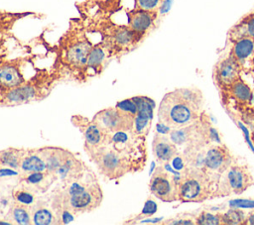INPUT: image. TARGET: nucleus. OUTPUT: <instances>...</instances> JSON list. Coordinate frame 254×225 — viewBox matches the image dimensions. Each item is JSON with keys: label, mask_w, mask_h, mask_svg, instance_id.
Segmentation results:
<instances>
[{"label": "nucleus", "mask_w": 254, "mask_h": 225, "mask_svg": "<svg viewBox=\"0 0 254 225\" xmlns=\"http://www.w3.org/2000/svg\"><path fill=\"white\" fill-rule=\"evenodd\" d=\"M231 92L237 99L241 101H247L251 97V91L249 87L239 79L231 84Z\"/></svg>", "instance_id": "nucleus-27"}, {"label": "nucleus", "mask_w": 254, "mask_h": 225, "mask_svg": "<svg viewBox=\"0 0 254 225\" xmlns=\"http://www.w3.org/2000/svg\"><path fill=\"white\" fill-rule=\"evenodd\" d=\"M172 161V166L174 169H176L177 170H181L184 169L185 167V162L182 156H178L177 154L174 156V158L171 160Z\"/></svg>", "instance_id": "nucleus-36"}, {"label": "nucleus", "mask_w": 254, "mask_h": 225, "mask_svg": "<svg viewBox=\"0 0 254 225\" xmlns=\"http://www.w3.org/2000/svg\"><path fill=\"white\" fill-rule=\"evenodd\" d=\"M92 46L87 41H78L72 44L66 52L67 61L75 66H83L87 62L88 54Z\"/></svg>", "instance_id": "nucleus-12"}, {"label": "nucleus", "mask_w": 254, "mask_h": 225, "mask_svg": "<svg viewBox=\"0 0 254 225\" xmlns=\"http://www.w3.org/2000/svg\"><path fill=\"white\" fill-rule=\"evenodd\" d=\"M0 224H12V222H8V221H0Z\"/></svg>", "instance_id": "nucleus-40"}, {"label": "nucleus", "mask_w": 254, "mask_h": 225, "mask_svg": "<svg viewBox=\"0 0 254 225\" xmlns=\"http://www.w3.org/2000/svg\"><path fill=\"white\" fill-rule=\"evenodd\" d=\"M102 200V191L97 183L85 187L81 192L69 196L66 208L70 213L89 212L98 207Z\"/></svg>", "instance_id": "nucleus-5"}, {"label": "nucleus", "mask_w": 254, "mask_h": 225, "mask_svg": "<svg viewBox=\"0 0 254 225\" xmlns=\"http://www.w3.org/2000/svg\"><path fill=\"white\" fill-rule=\"evenodd\" d=\"M245 223L254 225V211L248 215V217H247L246 220H245Z\"/></svg>", "instance_id": "nucleus-39"}, {"label": "nucleus", "mask_w": 254, "mask_h": 225, "mask_svg": "<svg viewBox=\"0 0 254 225\" xmlns=\"http://www.w3.org/2000/svg\"><path fill=\"white\" fill-rule=\"evenodd\" d=\"M83 134L85 139V149L104 146L106 145L107 140L110 142V134L105 132L93 121L86 127Z\"/></svg>", "instance_id": "nucleus-15"}, {"label": "nucleus", "mask_w": 254, "mask_h": 225, "mask_svg": "<svg viewBox=\"0 0 254 225\" xmlns=\"http://www.w3.org/2000/svg\"><path fill=\"white\" fill-rule=\"evenodd\" d=\"M230 206L241 208H254V200L250 199H233L229 201Z\"/></svg>", "instance_id": "nucleus-34"}, {"label": "nucleus", "mask_w": 254, "mask_h": 225, "mask_svg": "<svg viewBox=\"0 0 254 225\" xmlns=\"http://www.w3.org/2000/svg\"><path fill=\"white\" fill-rule=\"evenodd\" d=\"M20 168L24 172L47 170V165L45 160L41 155H36V154L24 156L22 159Z\"/></svg>", "instance_id": "nucleus-19"}, {"label": "nucleus", "mask_w": 254, "mask_h": 225, "mask_svg": "<svg viewBox=\"0 0 254 225\" xmlns=\"http://www.w3.org/2000/svg\"><path fill=\"white\" fill-rule=\"evenodd\" d=\"M228 152L222 147H212L207 150L204 157V166L210 170H220L227 167Z\"/></svg>", "instance_id": "nucleus-14"}, {"label": "nucleus", "mask_w": 254, "mask_h": 225, "mask_svg": "<svg viewBox=\"0 0 254 225\" xmlns=\"http://www.w3.org/2000/svg\"><path fill=\"white\" fill-rule=\"evenodd\" d=\"M39 153L46 162L47 170L52 173H55L70 155L68 152L59 148H46L39 151Z\"/></svg>", "instance_id": "nucleus-13"}, {"label": "nucleus", "mask_w": 254, "mask_h": 225, "mask_svg": "<svg viewBox=\"0 0 254 225\" xmlns=\"http://www.w3.org/2000/svg\"><path fill=\"white\" fill-rule=\"evenodd\" d=\"M23 78L18 69L10 64L0 67V85L6 88H14L19 86Z\"/></svg>", "instance_id": "nucleus-17"}, {"label": "nucleus", "mask_w": 254, "mask_h": 225, "mask_svg": "<svg viewBox=\"0 0 254 225\" xmlns=\"http://www.w3.org/2000/svg\"><path fill=\"white\" fill-rule=\"evenodd\" d=\"M137 106V114L135 116L134 131L137 135L148 134L150 124L153 118L154 102L150 98L144 96H136L132 98Z\"/></svg>", "instance_id": "nucleus-7"}, {"label": "nucleus", "mask_w": 254, "mask_h": 225, "mask_svg": "<svg viewBox=\"0 0 254 225\" xmlns=\"http://www.w3.org/2000/svg\"><path fill=\"white\" fill-rule=\"evenodd\" d=\"M162 1L163 0H135V8L156 13L162 4Z\"/></svg>", "instance_id": "nucleus-29"}, {"label": "nucleus", "mask_w": 254, "mask_h": 225, "mask_svg": "<svg viewBox=\"0 0 254 225\" xmlns=\"http://www.w3.org/2000/svg\"><path fill=\"white\" fill-rule=\"evenodd\" d=\"M93 122L105 132L111 134L119 131H131L134 129L135 116L118 107L106 108L99 111L93 118Z\"/></svg>", "instance_id": "nucleus-4"}, {"label": "nucleus", "mask_w": 254, "mask_h": 225, "mask_svg": "<svg viewBox=\"0 0 254 225\" xmlns=\"http://www.w3.org/2000/svg\"><path fill=\"white\" fill-rule=\"evenodd\" d=\"M10 219L13 220V224H20V225H27L33 223L32 221V209L30 206L22 205L17 202L11 206L9 212Z\"/></svg>", "instance_id": "nucleus-18"}, {"label": "nucleus", "mask_w": 254, "mask_h": 225, "mask_svg": "<svg viewBox=\"0 0 254 225\" xmlns=\"http://www.w3.org/2000/svg\"><path fill=\"white\" fill-rule=\"evenodd\" d=\"M196 223L200 225H218L221 223V216L208 212H202L197 217Z\"/></svg>", "instance_id": "nucleus-30"}, {"label": "nucleus", "mask_w": 254, "mask_h": 225, "mask_svg": "<svg viewBox=\"0 0 254 225\" xmlns=\"http://www.w3.org/2000/svg\"><path fill=\"white\" fill-rule=\"evenodd\" d=\"M225 180L227 187L234 193H241L252 184V177L246 168L239 166L229 168Z\"/></svg>", "instance_id": "nucleus-8"}, {"label": "nucleus", "mask_w": 254, "mask_h": 225, "mask_svg": "<svg viewBox=\"0 0 254 225\" xmlns=\"http://www.w3.org/2000/svg\"><path fill=\"white\" fill-rule=\"evenodd\" d=\"M155 17V12L135 8L128 14V27L138 35L142 36L151 28Z\"/></svg>", "instance_id": "nucleus-9"}, {"label": "nucleus", "mask_w": 254, "mask_h": 225, "mask_svg": "<svg viewBox=\"0 0 254 225\" xmlns=\"http://www.w3.org/2000/svg\"><path fill=\"white\" fill-rule=\"evenodd\" d=\"M24 151L18 149H7L0 152V166L11 167L13 169L20 168Z\"/></svg>", "instance_id": "nucleus-20"}, {"label": "nucleus", "mask_w": 254, "mask_h": 225, "mask_svg": "<svg viewBox=\"0 0 254 225\" xmlns=\"http://www.w3.org/2000/svg\"><path fill=\"white\" fill-rule=\"evenodd\" d=\"M198 98L189 89H178L167 93L159 106L160 123L170 128H183L198 117Z\"/></svg>", "instance_id": "nucleus-1"}, {"label": "nucleus", "mask_w": 254, "mask_h": 225, "mask_svg": "<svg viewBox=\"0 0 254 225\" xmlns=\"http://www.w3.org/2000/svg\"><path fill=\"white\" fill-rule=\"evenodd\" d=\"M104 58H105V52H104L103 48H101L99 46L93 47V48H91V50L88 54L86 65H88L90 67H97L103 62Z\"/></svg>", "instance_id": "nucleus-28"}, {"label": "nucleus", "mask_w": 254, "mask_h": 225, "mask_svg": "<svg viewBox=\"0 0 254 225\" xmlns=\"http://www.w3.org/2000/svg\"><path fill=\"white\" fill-rule=\"evenodd\" d=\"M239 62L232 56L223 59L216 68L217 80L223 85H231L238 79Z\"/></svg>", "instance_id": "nucleus-11"}, {"label": "nucleus", "mask_w": 254, "mask_h": 225, "mask_svg": "<svg viewBox=\"0 0 254 225\" xmlns=\"http://www.w3.org/2000/svg\"><path fill=\"white\" fill-rule=\"evenodd\" d=\"M86 152L98 170L109 179L119 178L130 169L127 159L114 148L104 145L96 148H88Z\"/></svg>", "instance_id": "nucleus-2"}, {"label": "nucleus", "mask_w": 254, "mask_h": 225, "mask_svg": "<svg viewBox=\"0 0 254 225\" xmlns=\"http://www.w3.org/2000/svg\"><path fill=\"white\" fill-rule=\"evenodd\" d=\"M153 154L159 163H168L177 154L175 144L164 134L157 133L153 139Z\"/></svg>", "instance_id": "nucleus-10"}, {"label": "nucleus", "mask_w": 254, "mask_h": 225, "mask_svg": "<svg viewBox=\"0 0 254 225\" xmlns=\"http://www.w3.org/2000/svg\"><path fill=\"white\" fill-rule=\"evenodd\" d=\"M172 4H173V0H163L161 6H160V8H159V12H160L161 14L167 13V12L170 10Z\"/></svg>", "instance_id": "nucleus-37"}, {"label": "nucleus", "mask_w": 254, "mask_h": 225, "mask_svg": "<svg viewBox=\"0 0 254 225\" xmlns=\"http://www.w3.org/2000/svg\"><path fill=\"white\" fill-rule=\"evenodd\" d=\"M51 174L52 172L48 170L47 172H42V171L28 172V175L23 180L28 186H33L36 188H42L44 186L45 188H47L51 183V179H48V177Z\"/></svg>", "instance_id": "nucleus-22"}, {"label": "nucleus", "mask_w": 254, "mask_h": 225, "mask_svg": "<svg viewBox=\"0 0 254 225\" xmlns=\"http://www.w3.org/2000/svg\"><path fill=\"white\" fill-rule=\"evenodd\" d=\"M168 224H194V222L190 218H181V219H173L172 221L166 222Z\"/></svg>", "instance_id": "nucleus-38"}, {"label": "nucleus", "mask_w": 254, "mask_h": 225, "mask_svg": "<svg viewBox=\"0 0 254 225\" xmlns=\"http://www.w3.org/2000/svg\"><path fill=\"white\" fill-rule=\"evenodd\" d=\"M188 130L187 128L183 127V128H178V129H175L173 130L171 133H170V139L171 141L174 143V144H177V145H181L183 143H185L189 137L188 135Z\"/></svg>", "instance_id": "nucleus-31"}, {"label": "nucleus", "mask_w": 254, "mask_h": 225, "mask_svg": "<svg viewBox=\"0 0 254 225\" xmlns=\"http://www.w3.org/2000/svg\"><path fill=\"white\" fill-rule=\"evenodd\" d=\"M116 107H118L119 109H121L123 111L129 112V113L133 114L134 116H136V114H137V106L133 99H125L123 101H120L117 103Z\"/></svg>", "instance_id": "nucleus-33"}, {"label": "nucleus", "mask_w": 254, "mask_h": 225, "mask_svg": "<svg viewBox=\"0 0 254 225\" xmlns=\"http://www.w3.org/2000/svg\"><path fill=\"white\" fill-rule=\"evenodd\" d=\"M150 190L159 199L172 202L179 198L176 177L163 168H158L150 180Z\"/></svg>", "instance_id": "nucleus-6"}, {"label": "nucleus", "mask_w": 254, "mask_h": 225, "mask_svg": "<svg viewBox=\"0 0 254 225\" xmlns=\"http://www.w3.org/2000/svg\"><path fill=\"white\" fill-rule=\"evenodd\" d=\"M32 221L37 225H49L54 223V215L46 207H37L32 210Z\"/></svg>", "instance_id": "nucleus-24"}, {"label": "nucleus", "mask_w": 254, "mask_h": 225, "mask_svg": "<svg viewBox=\"0 0 254 225\" xmlns=\"http://www.w3.org/2000/svg\"><path fill=\"white\" fill-rule=\"evenodd\" d=\"M243 31V37H249L254 40V15L247 18V20L238 27Z\"/></svg>", "instance_id": "nucleus-32"}, {"label": "nucleus", "mask_w": 254, "mask_h": 225, "mask_svg": "<svg viewBox=\"0 0 254 225\" xmlns=\"http://www.w3.org/2000/svg\"><path fill=\"white\" fill-rule=\"evenodd\" d=\"M254 52V40L249 37H242L238 39L233 48L231 56L238 61L242 62L249 58Z\"/></svg>", "instance_id": "nucleus-16"}, {"label": "nucleus", "mask_w": 254, "mask_h": 225, "mask_svg": "<svg viewBox=\"0 0 254 225\" xmlns=\"http://www.w3.org/2000/svg\"><path fill=\"white\" fill-rule=\"evenodd\" d=\"M245 220H246V217L244 212L239 209H230L227 212H225L223 215H221V223H224V224L237 225V224L244 223Z\"/></svg>", "instance_id": "nucleus-26"}, {"label": "nucleus", "mask_w": 254, "mask_h": 225, "mask_svg": "<svg viewBox=\"0 0 254 225\" xmlns=\"http://www.w3.org/2000/svg\"><path fill=\"white\" fill-rule=\"evenodd\" d=\"M206 174L199 170H190L178 183L179 198L184 202L201 201L207 195Z\"/></svg>", "instance_id": "nucleus-3"}, {"label": "nucleus", "mask_w": 254, "mask_h": 225, "mask_svg": "<svg viewBox=\"0 0 254 225\" xmlns=\"http://www.w3.org/2000/svg\"><path fill=\"white\" fill-rule=\"evenodd\" d=\"M13 197L15 202L26 206H31L35 202V195L28 187H20L15 189L13 192Z\"/></svg>", "instance_id": "nucleus-25"}, {"label": "nucleus", "mask_w": 254, "mask_h": 225, "mask_svg": "<svg viewBox=\"0 0 254 225\" xmlns=\"http://www.w3.org/2000/svg\"><path fill=\"white\" fill-rule=\"evenodd\" d=\"M157 211V203L152 200V199H148L145 202L144 208L142 210V215H152Z\"/></svg>", "instance_id": "nucleus-35"}, {"label": "nucleus", "mask_w": 254, "mask_h": 225, "mask_svg": "<svg viewBox=\"0 0 254 225\" xmlns=\"http://www.w3.org/2000/svg\"><path fill=\"white\" fill-rule=\"evenodd\" d=\"M141 36L132 31L129 27H120L113 33L114 42L121 47H126L134 44Z\"/></svg>", "instance_id": "nucleus-21"}, {"label": "nucleus", "mask_w": 254, "mask_h": 225, "mask_svg": "<svg viewBox=\"0 0 254 225\" xmlns=\"http://www.w3.org/2000/svg\"><path fill=\"white\" fill-rule=\"evenodd\" d=\"M35 95V90L31 86H17L12 88L6 95L10 102H23L31 99Z\"/></svg>", "instance_id": "nucleus-23"}]
</instances>
